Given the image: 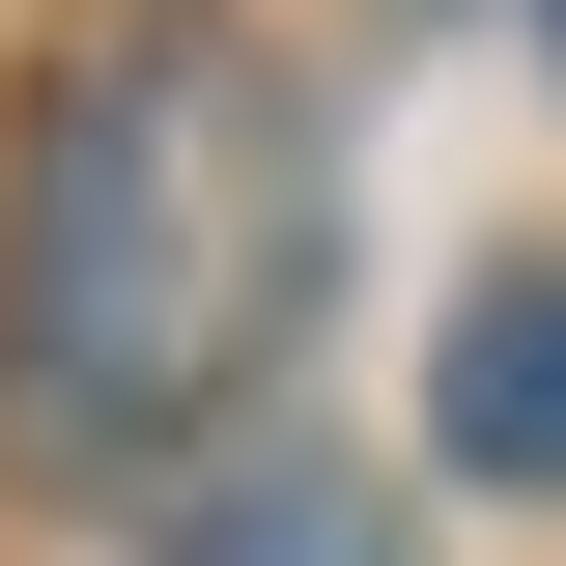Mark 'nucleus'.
Returning a JSON list of instances; mask_svg holds the SVG:
<instances>
[{
  "mask_svg": "<svg viewBox=\"0 0 566 566\" xmlns=\"http://www.w3.org/2000/svg\"><path fill=\"white\" fill-rule=\"evenodd\" d=\"M283 227H312V170H283V114H255L227 57L57 85L29 227H0V424H29V453H142V424H199L227 368H255Z\"/></svg>",
  "mask_w": 566,
  "mask_h": 566,
  "instance_id": "f257e3e1",
  "label": "nucleus"
},
{
  "mask_svg": "<svg viewBox=\"0 0 566 566\" xmlns=\"http://www.w3.org/2000/svg\"><path fill=\"white\" fill-rule=\"evenodd\" d=\"M424 453H453V482H566V283H482V312H453Z\"/></svg>",
  "mask_w": 566,
  "mask_h": 566,
  "instance_id": "f03ea898",
  "label": "nucleus"
},
{
  "mask_svg": "<svg viewBox=\"0 0 566 566\" xmlns=\"http://www.w3.org/2000/svg\"><path fill=\"white\" fill-rule=\"evenodd\" d=\"M170 566H368V510H340V482H227Z\"/></svg>",
  "mask_w": 566,
  "mask_h": 566,
  "instance_id": "7ed1b4c3",
  "label": "nucleus"
}]
</instances>
